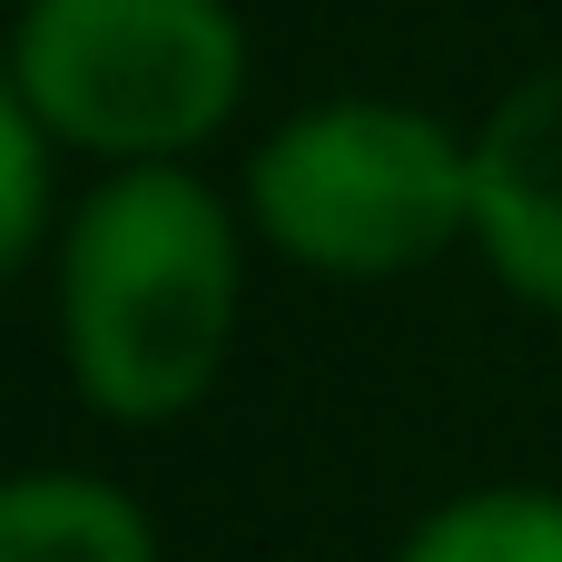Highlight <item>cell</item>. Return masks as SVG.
<instances>
[{
	"instance_id": "1",
	"label": "cell",
	"mask_w": 562,
	"mask_h": 562,
	"mask_svg": "<svg viewBox=\"0 0 562 562\" xmlns=\"http://www.w3.org/2000/svg\"><path fill=\"white\" fill-rule=\"evenodd\" d=\"M237 336V227L207 178L138 158L59 237V346L109 425L188 415Z\"/></svg>"
},
{
	"instance_id": "2",
	"label": "cell",
	"mask_w": 562,
	"mask_h": 562,
	"mask_svg": "<svg viewBox=\"0 0 562 562\" xmlns=\"http://www.w3.org/2000/svg\"><path fill=\"white\" fill-rule=\"evenodd\" d=\"M257 227L326 277H405L474 237V148L395 99H326L247 168Z\"/></svg>"
},
{
	"instance_id": "3",
	"label": "cell",
	"mask_w": 562,
	"mask_h": 562,
	"mask_svg": "<svg viewBox=\"0 0 562 562\" xmlns=\"http://www.w3.org/2000/svg\"><path fill=\"white\" fill-rule=\"evenodd\" d=\"M10 79L49 138L138 168L217 138L247 89V40L227 0H30Z\"/></svg>"
},
{
	"instance_id": "4",
	"label": "cell",
	"mask_w": 562,
	"mask_h": 562,
	"mask_svg": "<svg viewBox=\"0 0 562 562\" xmlns=\"http://www.w3.org/2000/svg\"><path fill=\"white\" fill-rule=\"evenodd\" d=\"M474 247L514 296L562 316V69L524 79L474 138Z\"/></svg>"
},
{
	"instance_id": "5",
	"label": "cell",
	"mask_w": 562,
	"mask_h": 562,
	"mask_svg": "<svg viewBox=\"0 0 562 562\" xmlns=\"http://www.w3.org/2000/svg\"><path fill=\"white\" fill-rule=\"evenodd\" d=\"M0 562H158V533L119 484L10 474L0 484Z\"/></svg>"
},
{
	"instance_id": "6",
	"label": "cell",
	"mask_w": 562,
	"mask_h": 562,
	"mask_svg": "<svg viewBox=\"0 0 562 562\" xmlns=\"http://www.w3.org/2000/svg\"><path fill=\"white\" fill-rule=\"evenodd\" d=\"M395 562H562V494H464L445 514H425Z\"/></svg>"
},
{
	"instance_id": "7",
	"label": "cell",
	"mask_w": 562,
	"mask_h": 562,
	"mask_svg": "<svg viewBox=\"0 0 562 562\" xmlns=\"http://www.w3.org/2000/svg\"><path fill=\"white\" fill-rule=\"evenodd\" d=\"M40 119L20 99V79L0 69V286L20 277V257L40 247V217H49V158H40Z\"/></svg>"
}]
</instances>
